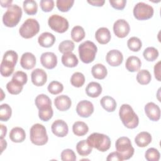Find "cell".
Masks as SVG:
<instances>
[{
	"instance_id": "obj_1",
	"label": "cell",
	"mask_w": 161,
	"mask_h": 161,
	"mask_svg": "<svg viewBox=\"0 0 161 161\" xmlns=\"http://www.w3.org/2000/svg\"><path fill=\"white\" fill-rule=\"evenodd\" d=\"M119 116L123 124L127 128H135L139 124L138 116L129 104H123L121 106Z\"/></svg>"
},
{
	"instance_id": "obj_2",
	"label": "cell",
	"mask_w": 161,
	"mask_h": 161,
	"mask_svg": "<svg viewBox=\"0 0 161 161\" xmlns=\"http://www.w3.org/2000/svg\"><path fill=\"white\" fill-rule=\"evenodd\" d=\"M18 58V53L14 50H8L4 53L0 65V72L2 76L8 77L13 74Z\"/></svg>"
},
{
	"instance_id": "obj_3",
	"label": "cell",
	"mask_w": 161,
	"mask_h": 161,
	"mask_svg": "<svg viewBox=\"0 0 161 161\" xmlns=\"http://www.w3.org/2000/svg\"><path fill=\"white\" fill-rule=\"evenodd\" d=\"M86 140L90 146L102 152L108 150L111 143V140L108 135L99 133L91 134Z\"/></svg>"
},
{
	"instance_id": "obj_4",
	"label": "cell",
	"mask_w": 161,
	"mask_h": 161,
	"mask_svg": "<svg viewBox=\"0 0 161 161\" xmlns=\"http://www.w3.org/2000/svg\"><path fill=\"white\" fill-rule=\"evenodd\" d=\"M78 50L80 60L85 64H89L94 61L97 48L92 42L85 41L79 45Z\"/></svg>"
},
{
	"instance_id": "obj_5",
	"label": "cell",
	"mask_w": 161,
	"mask_h": 161,
	"mask_svg": "<svg viewBox=\"0 0 161 161\" xmlns=\"http://www.w3.org/2000/svg\"><path fill=\"white\" fill-rule=\"evenodd\" d=\"M22 16V9L17 4H12L3 16V24L9 28L16 26Z\"/></svg>"
},
{
	"instance_id": "obj_6",
	"label": "cell",
	"mask_w": 161,
	"mask_h": 161,
	"mask_svg": "<svg viewBox=\"0 0 161 161\" xmlns=\"http://www.w3.org/2000/svg\"><path fill=\"white\" fill-rule=\"evenodd\" d=\"M30 138L31 143L35 145H45L48 140L45 127L40 123L33 125L30 130Z\"/></svg>"
},
{
	"instance_id": "obj_7",
	"label": "cell",
	"mask_w": 161,
	"mask_h": 161,
	"mask_svg": "<svg viewBox=\"0 0 161 161\" xmlns=\"http://www.w3.org/2000/svg\"><path fill=\"white\" fill-rule=\"evenodd\" d=\"M116 152L119 154L122 160H128L134 154L135 149L128 137L121 136L117 139L115 143Z\"/></svg>"
},
{
	"instance_id": "obj_8",
	"label": "cell",
	"mask_w": 161,
	"mask_h": 161,
	"mask_svg": "<svg viewBox=\"0 0 161 161\" xmlns=\"http://www.w3.org/2000/svg\"><path fill=\"white\" fill-rule=\"evenodd\" d=\"M39 31L40 25L38 21L33 18H28L19 28V33L23 38L29 39L35 36Z\"/></svg>"
},
{
	"instance_id": "obj_9",
	"label": "cell",
	"mask_w": 161,
	"mask_h": 161,
	"mask_svg": "<svg viewBox=\"0 0 161 161\" xmlns=\"http://www.w3.org/2000/svg\"><path fill=\"white\" fill-rule=\"evenodd\" d=\"M153 7L143 2L136 3L133 10V16L138 20L148 19L153 16Z\"/></svg>"
},
{
	"instance_id": "obj_10",
	"label": "cell",
	"mask_w": 161,
	"mask_h": 161,
	"mask_svg": "<svg viewBox=\"0 0 161 161\" xmlns=\"http://www.w3.org/2000/svg\"><path fill=\"white\" fill-rule=\"evenodd\" d=\"M48 24L52 30L59 33L65 32L69 26L67 19L58 14L51 15L48 19Z\"/></svg>"
},
{
	"instance_id": "obj_11",
	"label": "cell",
	"mask_w": 161,
	"mask_h": 161,
	"mask_svg": "<svg viewBox=\"0 0 161 161\" xmlns=\"http://www.w3.org/2000/svg\"><path fill=\"white\" fill-rule=\"evenodd\" d=\"M130 27L129 23L124 19L116 20L113 25V31L118 38H125L130 33Z\"/></svg>"
},
{
	"instance_id": "obj_12",
	"label": "cell",
	"mask_w": 161,
	"mask_h": 161,
	"mask_svg": "<svg viewBox=\"0 0 161 161\" xmlns=\"http://www.w3.org/2000/svg\"><path fill=\"white\" fill-rule=\"evenodd\" d=\"M76 112L80 117L88 118L94 112L93 104L87 100L80 101L77 104Z\"/></svg>"
},
{
	"instance_id": "obj_13",
	"label": "cell",
	"mask_w": 161,
	"mask_h": 161,
	"mask_svg": "<svg viewBox=\"0 0 161 161\" xmlns=\"http://www.w3.org/2000/svg\"><path fill=\"white\" fill-rule=\"evenodd\" d=\"M52 133L58 137H64L69 132L67 124L62 119H57L52 124Z\"/></svg>"
},
{
	"instance_id": "obj_14",
	"label": "cell",
	"mask_w": 161,
	"mask_h": 161,
	"mask_svg": "<svg viewBox=\"0 0 161 161\" xmlns=\"http://www.w3.org/2000/svg\"><path fill=\"white\" fill-rule=\"evenodd\" d=\"M40 62L46 69H52L55 68L57 64V57L53 52H44L40 56Z\"/></svg>"
},
{
	"instance_id": "obj_15",
	"label": "cell",
	"mask_w": 161,
	"mask_h": 161,
	"mask_svg": "<svg viewBox=\"0 0 161 161\" xmlns=\"http://www.w3.org/2000/svg\"><path fill=\"white\" fill-rule=\"evenodd\" d=\"M106 60L111 66L117 67L122 64L123 60V55L118 50H111L107 53Z\"/></svg>"
},
{
	"instance_id": "obj_16",
	"label": "cell",
	"mask_w": 161,
	"mask_h": 161,
	"mask_svg": "<svg viewBox=\"0 0 161 161\" xmlns=\"http://www.w3.org/2000/svg\"><path fill=\"white\" fill-rule=\"evenodd\" d=\"M145 113L147 117L153 121H157L160 118V109L153 102H149L145 106Z\"/></svg>"
},
{
	"instance_id": "obj_17",
	"label": "cell",
	"mask_w": 161,
	"mask_h": 161,
	"mask_svg": "<svg viewBox=\"0 0 161 161\" xmlns=\"http://www.w3.org/2000/svg\"><path fill=\"white\" fill-rule=\"evenodd\" d=\"M32 83L36 86H43L47 80V75L45 71L42 69H35L31 74Z\"/></svg>"
},
{
	"instance_id": "obj_18",
	"label": "cell",
	"mask_w": 161,
	"mask_h": 161,
	"mask_svg": "<svg viewBox=\"0 0 161 161\" xmlns=\"http://www.w3.org/2000/svg\"><path fill=\"white\" fill-rule=\"evenodd\" d=\"M55 106L60 111L68 110L71 105L72 101L70 98L67 95H60L56 97L54 99Z\"/></svg>"
},
{
	"instance_id": "obj_19",
	"label": "cell",
	"mask_w": 161,
	"mask_h": 161,
	"mask_svg": "<svg viewBox=\"0 0 161 161\" xmlns=\"http://www.w3.org/2000/svg\"><path fill=\"white\" fill-rule=\"evenodd\" d=\"M36 57L30 52L24 53L20 58L21 66L26 70L33 69L36 65Z\"/></svg>"
},
{
	"instance_id": "obj_20",
	"label": "cell",
	"mask_w": 161,
	"mask_h": 161,
	"mask_svg": "<svg viewBox=\"0 0 161 161\" xmlns=\"http://www.w3.org/2000/svg\"><path fill=\"white\" fill-rule=\"evenodd\" d=\"M95 38L100 44L104 45L109 42L111 35L110 31L106 27H101L97 29L95 33Z\"/></svg>"
},
{
	"instance_id": "obj_21",
	"label": "cell",
	"mask_w": 161,
	"mask_h": 161,
	"mask_svg": "<svg viewBox=\"0 0 161 161\" xmlns=\"http://www.w3.org/2000/svg\"><path fill=\"white\" fill-rule=\"evenodd\" d=\"M55 42V36L49 32H43L38 38L39 45L44 48L51 47L54 44Z\"/></svg>"
},
{
	"instance_id": "obj_22",
	"label": "cell",
	"mask_w": 161,
	"mask_h": 161,
	"mask_svg": "<svg viewBox=\"0 0 161 161\" xmlns=\"http://www.w3.org/2000/svg\"><path fill=\"white\" fill-rule=\"evenodd\" d=\"M10 140L14 143H21L26 138L25 130L21 127H14L9 133Z\"/></svg>"
},
{
	"instance_id": "obj_23",
	"label": "cell",
	"mask_w": 161,
	"mask_h": 161,
	"mask_svg": "<svg viewBox=\"0 0 161 161\" xmlns=\"http://www.w3.org/2000/svg\"><path fill=\"white\" fill-rule=\"evenodd\" d=\"M152 142L150 133L147 131H142L136 135L135 138V142L139 147H145Z\"/></svg>"
},
{
	"instance_id": "obj_24",
	"label": "cell",
	"mask_w": 161,
	"mask_h": 161,
	"mask_svg": "<svg viewBox=\"0 0 161 161\" xmlns=\"http://www.w3.org/2000/svg\"><path fill=\"white\" fill-rule=\"evenodd\" d=\"M142 66V62L140 59L136 56L129 57L125 63L126 69L131 72L138 71Z\"/></svg>"
},
{
	"instance_id": "obj_25",
	"label": "cell",
	"mask_w": 161,
	"mask_h": 161,
	"mask_svg": "<svg viewBox=\"0 0 161 161\" xmlns=\"http://www.w3.org/2000/svg\"><path fill=\"white\" fill-rule=\"evenodd\" d=\"M86 92L87 95L91 97H97L102 92V87L98 82H91L87 84L86 88Z\"/></svg>"
},
{
	"instance_id": "obj_26",
	"label": "cell",
	"mask_w": 161,
	"mask_h": 161,
	"mask_svg": "<svg viewBox=\"0 0 161 161\" xmlns=\"http://www.w3.org/2000/svg\"><path fill=\"white\" fill-rule=\"evenodd\" d=\"M35 103L39 110L52 107V101L50 97L44 94L38 95L35 98Z\"/></svg>"
},
{
	"instance_id": "obj_27",
	"label": "cell",
	"mask_w": 161,
	"mask_h": 161,
	"mask_svg": "<svg viewBox=\"0 0 161 161\" xmlns=\"http://www.w3.org/2000/svg\"><path fill=\"white\" fill-rule=\"evenodd\" d=\"M62 64L67 67H75L79 63V60L76 55L72 52H68L64 53L62 58Z\"/></svg>"
},
{
	"instance_id": "obj_28",
	"label": "cell",
	"mask_w": 161,
	"mask_h": 161,
	"mask_svg": "<svg viewBox=\"0 0 161 161\" xmlns=\"http://www.w3.org/2000/svg\"><path fill=\"white\" fill-rule=\"evenodd\" d=\"M91 73L95 79H104L108 74V70L103 64H96L92 66Z\"/></svg>"
},
{
	"instance_id": "obj_29",
	"label": "cell",
	"mask_w": 161,
	"mask_h": 161,
	"mask_svg": "<svg viewBox=\"0 0 161 161\" xmlns=\"http://www.w3.org/2000/svg\"><path fill=\"white\" fill-rule=\"evenodd\" d=\"M101 106L108 112H113L116 108V102L109 96H105L100 100Z\"/></svg>"
},
{
	"instance_id": "obj_30",
	"label": "cell",
	"mask_w": 161,
	"mask_h": 161,
	"mask_svg": "<svg viewBox=\"0 0 161 161\" xmlns=\"http://www.w3.org/2000/svg\"><path fill=\"white\" fill-rule=\"evenodd\" d=\"M88 131L89 127L83 121H75L72 125V131L76 136H84L87 133Z\"/></svg>"
},
{
	"instance_id": "obj_31",
	"label": "cell",
	"mask_w": 161,
	"mask_h": 161,
	"mask_svg": "<svg viewBox=\"0 0 161 161\" xmlns=\"http://www.w3.org/2000/svg\"><path fill=\"white\" fill-rule=\"evenodd\" d=\"M76 150L80 156H87L91 153L92 147L89 145L87 140H83L77 143Z\"/></svg>"
},
{
	"instance_id": "obj_32",
	"label": "cell",
	"mask_w": 161,
	"mask_h": 161,
	"mask_svg": "<svg viewBox=\"0 0 161 161\" xmlns=\"http://www.w3.org/2000/svg\"><path fill=\"white\" fill-rule=\"evenodd\" d=\"M23 7L25 12L28 15H34L38 11L37 3L33 0H26L23 1Z\"/></svg>"
},
{
	"instance_id": "obj_33",
	"label": "cell",
	"mask_w": 161,
	"mask_h": 161,
	"mask_svg": "<svg viewBox=\"0 0 161 161\" xmlns=\"http://www.w3.org/2000/svg\"><path fill=\"white\" fill-rule=\"evenodd\" d=\"M85 35V31L80 26H75L71 30V38L75 42H79L82 40Z\"/></svg>"
},
{
	"instance_id": "obj_34",
	"label": "cell",
	"mask_w": 161,
	"mask_h": 161,
	"mask_svg": "<svg viewBox=\"0 0 161 161\" xmlns=\"http://www.w3.org/2000/svg\"><path fill=\"white\" fill-rule=\"evenodd\" d=\"M152 79V76L148 70L142 69L139 70L136 75L137 82L142 85H147L150 83Z\"/></svg>"
},
{
	"instance_id": "obj_35",
	"label": "cell",
	"mask_w": 161,
	"mask_h": 161,
	"mask_svg": "<svg viewBox=\"0 0 161 161\" xmlns=\"http://www.w3.org/2000/svg\"><path fill=\"white\" fill-rule=\"evenodd\" d=\"M159 53L157 49L153 47L146 48L143 53L144 58L148 62H153L158 57Z\"/></svg>"
},
{
	"instance_id": "obj_36",
	"label": "cell",
	"mask_w": 161,
	"mask_h": 161,
	"mask_svg": "<svg viewBox=\"0 0 161 161\" xmlns=\"http://www.w3.org/2000/svg\"><path fill=\"white\" fill-rule=\"evenodd\" d=\"M85 82V77L84 74L79 72H74L70 77L71 84L75 87H82Z\"/></svg>"
},
{
	"instance_id": "obj_37",
	"label": "cell",
	"mask_w": 161,
	"mask_h": 161,
	"mask_svg": "<svg viewBox=\"0 0 161 161\" xmlns=\"http://www.w3.org/2000/svg\"><path fill=\"white\" fill-rule=\"evenodd\" d=\"M23 88V86L19 84L18 82L11 80L8 82L6 84V89L8 91L13 95H16L19 94Z\"/></svg>"
},
{
	"instance_id": "obj_38",
	"label": "cell",
	"mask_w": 161,
	"mask_h": 161,
	"mask_svg": "<svg viewBox=\"0 0 161 161\" xmlns=\"http://www.w3.org/2000/svg\"><path fill=\"white\" fill-rule=\"evenodd\" d=\"M127 45L130 50L133 52H138L141 49L142 43L140 39L138 37L132 36L128 40Z\"/></svg>"
},
{
	"instance_id": "obj_39",
	"label": "cell",
	"mask_w": 161,
	"mask_h": 161,
	"mask_svg": "<svg viewBox=\"0 0 161 161\" xmlns=\"http://www.w3.org/2000/svg\"><path fill=\"white\" fill-rule=\"evenodd\" d=\"M12 114V109L8 104H3L0 107V120L2 121H7L11 118Z\"/></svg>"
},
{
	"instance_id": "obj_40",
	"label": "cell",
	"mask_w": 161,
	"mask_h": 161,
	"mask_svg": "<svg viewBox=\"0 0 161 161\" xmlns=\"http://www.w3.org/2000/svg\"><path fill=\"white\" fill-rule=\"evenodd\" d=\"M75 47L74 43L69 40L62 42L58 45V50L62 53L72 52Z\"/></svg>"
},
{
	"instance_id": "obj_41",
	"label": "cell",
	"mask_w": 161,
	"mask_h": 161,
	"mask_svg": "<svg viewBox=\"0 0 161 161\" xmlns=\"http://www.w3.org/2000/svg\"><path fill=\"white\" fill-rule=\"evenodd\" d=\"M47 89L52 94H58L63 91L64 86L58 81L53 80L48 84Z\"/></svg>"
},
{
	"instance_id": "obj_42",
	"label": "cell",
	"mask_w": 161,
	"mask_h": 161,
	"mask_svg": "<svg viewBox=\"0 0 161 161\" xmlns=\"http://www.w3.org/2000/svg\"><path fill=\"white\" fill-rule=\"evenodd\" d=\"M74 0H57L56 6L59 11L62 12H67L73 6Z\"/></svg>"
},
{
	"instance_id": "obj_43",
	"label": "cell",
	"mask_w": 161,
	"mask_h": 161,
	"mask_svg": "<svg viewBox=\"0 0 161 161\" xmlns=\"http://www.w3.org/2000/svg\"><path fill=\"white\" fill-rule=\"evenodd\" d=\"M145 157L148 161H158L160 159V154L157 149L150 148L145 152Z\"/></svg>"
},
{
	"instance_id": "obj_44",
	"label": "cell",
	"mask_w": 161,
	"mask_h": 161,
	"mask_svg": "<svg viewBox=\"0 0 161 161\" xmlns=\"http://www.w3.org/2000/svg\"><path fill=\"white\" fill-rule=\"evenodd\" d=\"M11 80H14L21 85H25L28 80L27 74L23 71H16L13 75Z\"/></svg>"
},
{
	"instance_id": "obj_45",
	"label": "cell",
	"mask_w": 161,
	"mask_h": 161,
	"mask_svg": "<svg viewBox=\"0 0 161 161\" xmlns=\"http://www.w3.org/2000/svg\"><path fill=\"white\" fill-rule=\"evenodd\" d=\"M53 114V111L52 107L47 109L39 110L38 111L39 118L43 121H48V120H50L52 118Z\"/></svg>"
},
{
	"instance_id": "obj_46",
	"label": "cell",
	"mask_w": 161,
	"mask_h": 161,
	"mask_svg": "<svg viewBox=\"0 0 161 161\" xmlns=\"http://www.w3.org/2000/svg\"><path fill=\"white\" fill-rule=\"evenodd\" d=\"M61 160L63 161H75L76 155L72 149L67 148L64 150L61 153Z\"/></svg>"
},
{
	"instance_id": "obj_47",
	"label": "cell",
	"mask_w": 161,
	"mask_h": 161,
	"mask_svg": "<svg viewBox=\"0 0 161 161\" xmlns=\"http://www.w3.org/2000/svg\"><path fill=\"white\" fill-rule=\"evenodd\" d=\"M41 9L44 12H50L54 8V1L53 0H42L40 2Z\"/></svg>"
},
{
	"instance_id": "obj_48",
	"label": "cell",
	"mask_w": 161,
	"mask_h": 161,
	"mask_svg": "<svg viewBox=\"0 0 161 161\" xmlns=\"http://www.w3.org/2000/svg\"><path fill=\"white\" fill-rule=\"evenodd\" d=\"M109 2L113 8L118 10L123 9L126 4V0H109Z\"/></svg>"
},
{
	"instance_id": "obj_49",
	"label": "cell",
	"mask_w": 161,
	"mask_h": 161,
	"mask_svg": "<svg viewBox=\"0 0 161 161\" xmlns=\"http://www.w3.org/2000/svg\"><path fill=\"white\" fill-rule=\"evenodd\" d=\"M107 161H112V160H116V161H122V158L120 157L119 154L117 152H114L110 153L108 155V157L106 158Z\"/></svg>"
},
{
	"instance_id": "obj_50",
	"label": "cell",
	"mask_w": 161,
	"mask_h": 161,
	"mask_svg": "<svg viewBox=\"0 0 161 161\" xmlns=\"http://www.w3.org/2000/svg\"><path fill=\"white\" fill-rule=\"evenodd\" d=\"M154 75L156 79L160 81V61H158L154 66Z\"/></svg>"
},
{
	"instance_id": "obj_51",
	"label": "cell",
	"mask_w": 161,
	"mask_h": 161,
	"mask_svg": "<svg viewBox=\"0 0 161 161\" xmlns=\"http://www.w3.org/2000/svg\"><path fill=\"white\" fill-rule=\"evenodd\" d=\"M87 3L90 4H91L92 6L101 7L104 5L105 1L104 0H91V1L88 0Z\"/></svg>"
},
{
	"instance_id": "obj_52",
	"label": "cell",
	"mask_w": 161,
	"mask_h": 161,
	"mask_svg": "<svg viewBox=\"0 0 161 161\" xmlns=\"http://www.w3.org/2000/svg\"><path fill=\"white\" fill-rule=\"evenodd\" d=\"M13 3L12 0H1L0 1V3L1 4V6L3 8H9V6H11L12 4L11 3Z\"/></svg>"
},
{
	"instance_id": "obj_53",
	"label": "cell",
	"mask_w": 161,
	"mask_h": 161,
	"mask_svg": "<svg viewBox=\"0 0 161 161\" xmlns=\"http://www.w3.org/2000/svg\"><path fill=\"white\" fill-rule=\"evenodd\" d=\"M1 138H4V137L6 136V133H7V128L6 127V126L3 125H1Z\"/></svg>"
},
{
	"instance_id": "obj_54",
	"label": "cell",
	"mask_w": 161,
	"mask_h": 161,
	"mask_svg": "<svg viewBox=\"0 0 161 161\" xmlns=\"http://www.w3.org/2000/svg\"><path fill=\"white\" fill-rule=\"evenodd\" d=\"M7 147V142L4 138H1V153H3L4 150Z\"/></svg>"
}]
</instances>
